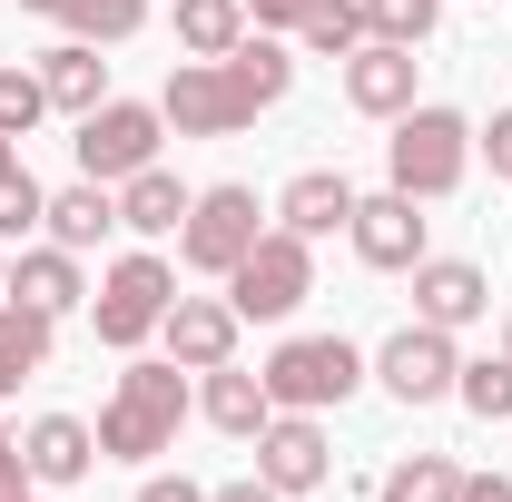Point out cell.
I'll list each match as a JSON object with an SVG mask.
<instances>
[{
    "instance_id": "cell-1",
    "label": "cell",
    "mask_w": 512,
    "mask_h": 502,
    "mask_svg": "<svg viewBox=\"0 0 512 502\" xmlns=\"http://www.w3.org/2000/svg\"><path fill=\"white\" fill-rule=\"evenodd\" d=\"M296 89V50L286 40H237L227 60H178L158 89V119L178 138H237L256 109H276Z\"/></svg>"
},
{
    "instance_id": "cell-2",
    "label": "cell",
    "mask_w": 512,
    "mask_h": 502,
    "mask_svg": "<svg viewBox=\"0 0 512 502\" xmlns=\"http://www.w3.org/2000/svg\"><path fill=\"white\" fill-rule=\"evenodd\" d=\"M188 424V365L178 355H158V365H128L119 394L99 404V463H148V453H168Z\"/></svg>"
},
{
    "instance_id": "cell-3",
    "label": "cell",
    "mask_w": 512,
    "mask_h": 502,
    "mask_svg": "<svg viewBox=\"0 0 512 502\" xmlns=\"http://www.w3.org/2000/svg\"><path fill=\"white\" fill-rule=\"evenodd\" d=\"M384 168H394V188L404 197H453L463 188V168H473V119L463 109H404L394 138H384Z\"/></svg>"
},
{
    "instance_id": "cell-4",
    "label": "cell",
    "mask_w": 512,
    "mask_h": 502,
    "mask_svg": "<svg viewBox=\"0 0 512 502\" xmlns=\"http://www.w3.org/2000/svg\"><path fill=\"white\" fill-rule=\"evenodd\" d=\"M256 375H266V394H276V414H325V404H345L375 365H365L345 335H286Z\"/></svg>"
},
{
    "instance_id": "cell-5",
    "label": "cell",
    "mask_w": 512,
    "mask_h": 502,
    "mask_svg": "<svg viewBox=\"0 0 512 502\" xmlns=\"http://www.w3.org/2000/svg\"><path fill=\"white\" fill-rule=\"evenodd\" d=\"M306 296H316V247L286 237V227H266V237L227 266V306L247 315V325H276V315H296Z\"/></svg>"
},
{
    "instance_id": "cell-6",
    "label": "cell",
    "mask_w": 512,
    "mask_h": 502,
    "mask_svg": "<svg viewBox=\"0 0 512 502\" xmlns=\"http://www.w3.org/2000/svg\"><path fill=\"white\" fill-rule=\"evenodd\" d=\"M158 138H168V119H158V99H99L89 119H79V178H99V188H119V178H138V168H158Z\"/></svg>"
},
{
    "instance_id": "cell-7",
    "label": "cell",
    "mask_w": 512,
    "mask_h": 502,
    "mask_svg": "<svg viewBox=\"0 0 512 502\" xmlns=\"http://www.w3.org/2000/svg\"><path fill=\"white\" fill-rule=\"evenodd\" d=\"M178 306V266L168 256H119L109 276H99V296H89V315H99V345H148L158 335V315Z\"/></svg>"
},
{
    "instance_id": "cell-8",
    "label": "cell",
    "mask_w": 512,
    "mask_h": 502,
    "mask_svg": "<svg viewBox=\"0 0 512 502\" xmlns=\"http://www.w3.org/2000/svg\"><path fill=\"white\" fill-rule=\"evenodd\" d=\"M256 217H266V207H256V188H237V178H227V188H197L188 227H178V256H188L197 276H227V266L266 237Z\"/></svg>"
},
{
    "instance_id": "cell-9",
    "label": "cell",
    "mask_w": 512,
    "mask_h": 502,
    "mask_svg": "<svg viewBox=\"0 0 512 502\" xmlns=\"http://www.w3.org/2000/svg\"><path fill=\"white\" fill-rule=\"evenodd\" d=\"M453 375H463V355H453L444 325H424V315H414L404 335H384V345H375V384L394 394V404H444Z\"/></svg>"
},
{
    "instance_id": "cell-10",
    "label": "cell",
    "mask_w": 512,
    "mask_h": 502,
    "mask_svg": "<svg viewBox=\"0 0 512 502\" xmlns=\"http://www.w3.org/2000/svg\"><path fill=\"white\" fill-rule=\"evenodd\" d=\"M424 197H404V188H384V197H355V256L375 266V276H404V266H424V217H414Z\"/></svg>"
},
{
    "instance_id": "cell-11",
    "label": "cell",
    "mask_w": 512,
    "mask_h": 502,
    "mask_svg": "<svg viewBox=\"0 0 512 502\" xmlns=\"http://www.w3.org/2000/svg\"><path fill=\"white\" fill-rule=\"evenodd\" d=\"M256 473H266L276 493H316L325 473H335L325 424H316V414H266V434H256Z\"/></svg>"
},
{
    "instance_id": "cell-12",
    "label": "cell",
    "mask_w": 512,
    "mask_h": 502,
    "mask_svg": "<svg viewBox=\"0 0 512 502\" xmlns=\"http://www.w3.org/2000/svg\"><path fill=\"white\" fill-rule=\"evenodd\" d=\"M414 315L444 325V335H463V325L493 315V276H483L473 256H424V266H414Z\"/></svg>"
},
{
    "instance_id": "cell-13",
    "label": "cell",
    "mask_w": 512,
    "mask_h": 502,
    "mask_svg": "<svg viewBox=\"0 0 512 502\" xmlns=\"http://www.w3.org/2000/svg\"><path fill=\"white\" fill-rule=\"evenodd\" d=\"M237 325H247V315L227 306V296H178V306L158 315V335H168V355H178L188 375H207V365H237Z\"/></svg>"
},
{
    "instance_id": "cell-14",
    "label": "cell",
    "mask_w": 512,
    "mask_h": 502,
    "mask_svg": "<svg viewBox=\"0 0 512 502\" xmlns=\"http://www.w3.org/2000/svg\"><path fill=\"white\" fill-rule=\"evenodd\" d=\"M20 463H30V483H40V493L89 483V473H99V424H79V414H40V424L20 434Z\"/></svg>"
},
{
    "instance_id": "cell-15",
    "label": "cell",
    "mask_w": 512,
    "mask_h": 502,
    "mask_svg": "<svg viewBox=\"0 0 512 502\" xmlns=\"http://www.w3.org/2000/svg\"><path fill=\"white\" fill-rule=\"evenodd\" d=\"M414 50H394V40H365L355 60H345V99L365 109V119H404L414 109Z\"/></svg>"
},
{
    "instance_id": "cell-16",
    "label": "cell",
    "mask_w": 512,
    "mask_h": 502,
    "mask_svg": "<svg viewBox=\"0 0 512 502\" xmlns=\"http://www.w3.org/2000/svg\"><path fill=\"white\" fill-rule=\"evenodd\" d=\"M276 217H286V237H335V227H355V188H345V168H296L286 197H276Z\"/></svg>"
},
{
    "instance_id": "cell-17",
    "label": "cell",
    "mask_w": 512,
    "mask_h": 502,
    "mask_svg": "<svg viewBox=\"0 0 512 502\" xmlns=\"http://www.w3.org/2000/svg\"><path fill=\"white\" fill-rule=\"evenodd\" d=\"M197 414H207L217 434L256 443V434H266V414H276V394H266V375H247V365H207V394H197Z\"/></svg>"
},
{
    "instance_id": "cell-18",
    "label": "cell",
    "mask_w": 512,
    "mask_h": 502,
    "mask_svg": "<svg viewBox=\"0 0 512 502\" xmlns=\"http://www.w3.org/2000/svg\"><path fill=\"white\" fill-rule=\"evenodd\" d=\"M40 89H50V109L89 119V109L109 99V60H99V40H60V50H40Z\"/></svg>"
},
{
    "instance_id": "cell-19",
    "label": "cell",
    "mask_w": 512,
    "mask_h": 502,
    "mask_svg": "<svg viewBox=\"0 0 512 502\" xmlns=\"http://www.w3.org/2000/svg\"><path fill=\"white\" fill-rule=\"evenodd\" d=\"M188 207H197V188H178L168 168L119 178V227H128V237H178V227H188Z\"/></svg>"
},
{
    "instance_id": "cell-20",
    "label": "cell",
    "mask_w": 512,
    "mask_h": 502,
    "mask_svg": "<svg viewBox=\"0 0 512 502\" xmlns=\"http://www.w3.org/2000/svg\"><path fill=\"white\" fill-rule=\"evenodd\" d=\"M50 335H60V315L20 306V296H0V394H20V384L50 365Z\"/></svg>"
},
{
    "instance_id": "cell-21",
    "label": "cell",
    "mask_w": 512,
    "mask_h": 502,
    "mask_svg": "<svg viewBox=\"0 0 512 502\" xmlns=\"http://www.w3.org/2000/svg\"><path fill=\"white\" fill-rule=\"evenodd\" d=\"M40 227H50V247L89 256L99 237H109V227H119V197L99 188V178H79V188H60V197H50V217H40Z\"/></svg>"
},
{
    "instance_id": "cell-22",
    "label": "cell",
    "mask_w": 512,
    "mask_h": 502,
    "mask_svg": "<svg viewBox=\"0 0 512 502\" xmlns=\"http://www.w3.org/2000/svg\"><path fill=\"white\" fill-rule=\"evenodd\" d=\"M10 296L40 306V315H69L79 296H89V286H79V256H69V247H30L20 266H10Z\"/></svg>"
},
{
    "instance_id": "cell-23",
    "label": "cell",
    "mask_w": 512,
    "mask_h": 502,
    "mask_svg": "<svg viewBox=\"0 0 512 502\" xmlns=\"http://www.w3.org/2000/svg\"><path fill=\"white\" fill-rule=\"evenodd\" d=\"M247 40V0H178V50L188 60H227Z\"/></svg>"
},
{
    "instance_id": "cell-24",
    "label": "cell",
    "mask_w": 512,
    "mask_h": 502,
    "mask_svg": "<svg viewBox=\"0 0 512 502\" xmlns=\"http://www.w3.org/2000/svg\"><path fill=\"white\" fill-rule=\"evenodd\" d=\"M20 10H40V20H60L69 40H128V30L148 20V0H20Z\"/></svg>"
},
{
    "instance_id": "cell-25",
    "label": "cell",
    "mask_w": 512,
    "mask_h": 502,
    "mask_svg": "<svg viewBox=\"0 0 512 502\" xmlns=\"http://www.w3.org/2000/svg\"><path fill=\"white\" fill-rule=\"evenodd\" d=\"M384 502H463V463H444V453H404V463L384 473Z\"/></svg>"
},
{
    "instance_id": "cell-26",
    "label": "cell",
    "mask_w": 512,
    "mask_h": 502,
    "mask_svg": "<svg viewBox=\"0 0 512 502\" xmlns=\"http://www.w3.org/2000/svg\"><path fill=\"white\" fill-rule=\"evenodd\" d=\"M453 404H463V414H483V424H512V355L463 365V375H453Z\"/></svg>"
},
{
    "instance_id": "cell-27",
    "label": "cell",
    "mask_w": 512,
    "mask_h": 502,
    "mask_svg": "<svg viewBox=\"0 0 512 502\" xmlns=\"http://www.w3.org/2000/svg\"><path fill=\"white\" fill-rule=\"evenodd\" d=\"M444 20V0H365V40H394V50H424Z\"/></svg>"
},
{
    "instance_id": "cell-28",
    "label": "cell",
    "mask_w": 512,
    "mask_h": 502,
    "mask_svg": "<svg viewBox=\"0 0 512 502\" xmlns=\"http://www.w3.org/2000/svg\"><path fill=\"white\" fill-rule=\"evenodd\" d=\"M306 50H335V60H355L365 50V0H306Z\"/></svg>"
},
{
    "instance_id": "cell-29",
    "label": "cell",
    "mask_w": 512,
    "mask_h": 502,
    "mask_svg": "<svg viewBox=\"0 0 512 502\" xmlns=\"http://www.w3.org/2000/svg\"><path fill=\"white\" fill-rule=\"evenodd\" d=\"M40 119H50V89H40V69H0V138H30Z\"/></svg>"
},
{
    "instance_id": "cell-30",
    "label": "cell",
    "mask_w": 512,
    "mask_h": 502,
    "mask_svg": "<svg viewBox=\"0 0 512 502\" xmlns=\"http://www.w3.org/2000/svg\"><path fill=\"white\" fill-rule=\"evenodd\" d=\"M40 217H50V188H40L30 168H10V178H0V237H30Z\"/></svg>"
},
{
    "instance_id": "cell-31",
    "label": "cell",
    "mask_w": 512,
    "mask_h": 502,
    "mask_svg": "<svg viewBox=\"0 0 512 502\" xmlns=\"http://www.w3.org/2000/svg\"><path fill=\"white\" fill-rule=\"evenodd\" d=\"M473 148H483V158H493V178H503V188H512V109H493V128H483V138H473Z\"/></svg>"
},
{
    "instance_id": "cell-32",
    "label": "cell",
    "mask_w": 512,
    "mask_h": 502,
    "mask_svg": "<svg viewBox=\"0 0 512 502\" xmlns=\"http://www.w3.org/2000/svg\"><path fill=\"white\" fill-rule=\"evenodd\" d=\"M138 502H207V493H197L188 473H148V483H138Z\"/></svg>"
},
{
    "instance_id": "cell-33",
    "label": "cell",
    "mask_w": 512,
    "mask_h": 502,
    "mask_svg": "<svg viewBox=\"0 0 512 502\" xmlns=\"http://www.w3.org/2000/svg\"><path fill=\"white\" fill-rule=\"evenodd\" d=\"M207 502H286V493H276L266 473H247V483H217V493H207Z\"/></svg>"
},
{
    "instance_id": "cell-34",
    "label": "cell",
    "mask_w": 512,
    "mask_h": 502,
    "mask_svg": "<svg viewBox=\"0 0 512 502\" xmlns=\"http://www.w3.org/2000/svg\"><path fill=\"white\" fill-rule=\"evenodd\" d=\"M256 20H266V30H296V20H306V0H247Z\"/></svg>"
},
{
    "instance_id": "cell-35",
    "label": "cell",
    "mask_w": 512,
    "mask_h": 502,
    "mask_svg": "<svg viewBox=\"0 0 512 502\" xmlns=\"http://www.w3.org/2000/svg\"><path fill=\"white\" fill-rule=\"evenodd\" d=\"M10 483H30V463H20V434L0 424V493H10Z\"/></svg>"
},
{
    "instance_id": "cell-36",
    "label": "cell",
    "mask_w": 512,
    "mask_h": 502,
    "mask_svg": "<svg viewBox=\"0 0 512 502\" xmlns=\"http://www.w3.org/2000/svg\"><path fill=\"white\" fill-rule=\"evenodd\" d=\"M463 502H512V483L503 473H463Z\"/></svg>"
},
{
    "instance_id": "cell-37",
    "label": "cell",
    "mask_w": 512,
    "mask_h": 502,
    "mask_svg": "<svg viewBox=\"0 0 512 502\" xmlns=\"http://www.w3.org/2000/svg\"><path fill=\"white\" fill-rule=\"evenodd\" d=\"M0 502H50V493H40V483H10V493H0Z\"/></svg>"
},
{
    "instance_id": "cell-38",
    "label": "cell",
    "mask_w": 512,
    "mask_h": 502,
    "mask_svg": "<svg viewBox=\"0 0 512 502\" xmlns=\"http://www.w3.org/2000/svg\"><path fill=\"white\" fill-rule=\"evenodd\" d=\"M10 168H20V138H0V178H10Z\"/></svg>"
},
{
    "instance_id": "cell-39",
    "label": "cell",
    "mask_w": 512,
    "mask_h": 502,
    "mask_svg": "<svg viewBox=\"0 0 512 502\" xmlns=\"http://www.w3.org/2000/svg\"><path fill=\"white\" fill-rule=\"evenodd\" d=\"M0 296H10V266H0Z\"/></svg>"
},
{
    "instance_id": "cell-40",
    "label": "cell",
    "mask_w": 512,
    "mask_h": 502,
    "mask_svg": "<svg viewBox=\"0 0 512 502\" xmlns=\"http://www.w3.org/2000/svg\"><path fill=\"white\" fill-rule=\"evenodd\" d=\"M503 355H512V325H503Z\"/></svg>"
}]
</instances>
